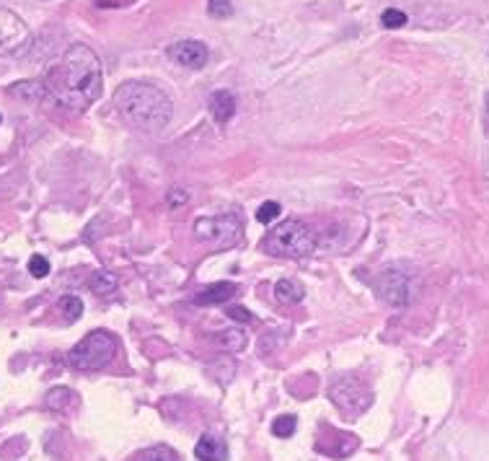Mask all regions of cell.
<instances>
[{"label": "cell", "instance_id": "26", "mask_svg": "<svg viewBox=\"0 0 489 461\" xmlns=\"http://www.w3.org/2000/svg\"><path fill=\"white\" fill-rule=\"evenodd\" d=\"M189 200V195L187 192H179V190H173V192H169V205H181V202H187Z\"/></svg>", "mask_w": 489, "mask_h": 461}, {"label": "cell", "instance_id": "24", "mask_svg": "<svg viewBox=\"0 0 489 461\" xmlns=\"http://www.w3.org/2000/svg\"><path fill=\"white\" fill-rule=\"evenodd\" d=\"M29 272L34 278H47L50 275V262L44 260L42 255H34L29 260Z\"/></svg>", "mask_w": 489, "mask_h": 461}, {"label": "cell", "instance_id": "23", "mask_svg": "<svg viewBox=\"0 0 489 461\" xmlns=\"http://www.w3.org/2000/svg\"><path fill=\"white\" fill-rule=\"evenodd\" d=\"M280 213H283V207H280V202H264L260 210H257V221L260 223H272V221H277L280 218Z\"/></svg>", "mask_w": 489, "mask_h": 461}, {"label": "cell", "instance_id": "11", "mask_svg": "<svg viewBox=\"0 0 489 461\" xmlns=\"http://www.w3.org/2000/svg\"><path fill=\"white\" fill-rule=\"evenodd\" d=\"M195 457L200 461H226L228 459V446L218 435H202L195 446Z\"/></svg>", "mask_w": 489, "mask_h": 461}, {"label": "cell", "instance_id": "2", "mask_svg": "<svg viewBox=\"0 0 489 461\" xmlns=\"http://www.w3.org/2000/svg\"><path fill=\"white\" fill-rule=\"evenodd\" d=\"M115 107L119 117L138 133H158L173 117L172 96L143 81H127L116 88Z\"/></svg>", "mask_w": 489, "mask_h": 461}, {"label": "cell", "instance_id": "10", "mask_svg": "<svg viewBox=\"0 0 489 461\" xmlns=\"http://www.w3.org/2000/svg\"><path fill=\"white\" fill-rule=\"evenodd\" d=\"M207 107H210V115L218 125H226L236 115V96L228 91H212Z\"/></svg>", "mask_w": 489, "mask_h": 461}, {"label": "cell", "instance_id": "9", "mask_svg": "<svg viewBox=\"0 0 489 461\" xmlns=\"http://www.w3.org/2000/svg\"><path fill=\"white\" fill-rule=\"evenodd\" d=\"M166 55L181 68L200 70L202 65L207 62V47L197 39H181V42H173L172 47L166 50Z\"/></svg>", "mask_w": 489, "mask_h": 461}, {"label": "cell", "instance_id": "4", "mask_svg": "<svg viewBox=\"0 0 489 461\" xmlns=\"http://www.w3.org/2000/svg\"><path fill=\"white\" fill-rule=\"evenodd\" d=\"M116 350H119V340L115 335L96 329L68 352V363L76 371H101L115 360Z\"/></svg>", "mask_w": 489, "mask_h": 461}, {"label": "cell", "instance_id": "6", "mask_svg": "<svg viewBox=\"0 0 489 461\" xmlns=\"http://www.w3.org/2000/svg\"><path fill=\"white\" fill-rule=\"evenodd\" d=\"M329 400L337 404V409L345 412L347 417H357L373 404V394L363 381L352 376H340L329 386Z\"/></svg>", "mask_w": 489, "mask_h": 461}, {"label": "cell", "instance_id": "17", "mask_svg": "<svg viewBox=\"0 0 489 461\" xmlns=\"http://www.w3.org/2000/svg\"><path fill=\"white\" fill-rule=\"evenodd\" d=\"M73 400H76V394H73L70 389H65V386H55V389L47 394L44 404H47L50 409H55V412H62L68 404H73Z\"/></svg>", "mask_w": 489, "mask_h": 461}, {"label": "cell", "instance_id": "25", "mask_svg": "<svg viewBox=\"0 0 489 461\" xmlns=\"http://www.w3.org/2000/svg\"><path fill=\"white\" fill-rule=\"evenodd\" d=\"M228 317L236 319V321H252V314H249V311H246L244 306H230Z\"/></svg>", "mask_w": 489, "mask_h": 461}, {"label": "cell", "instance_id": "20", "mask_svg": "<svg viewBox=\"0 0 489 461\" xmlns=\"http://www.w3.org/2000/svg\"><path fill=\"white\" fill-rule=\"evenodd\" d=\"M298 428V420H295V415H283V417H277L275 423H272V435L275 438H290L293 433Z\"/></svg>", "mask_w": 489, "mask_h": 461}, {"label": "cell", "instance_id": "22", "mask_svg": "<svg viewBox=\"0 0 489 461\" xmlns=\"http://www.w3.org/2000/svg\"><path fill=\"white\" fill-rule=\"evenodd\" d=\"M207 13L218 21L233 16V3L230 0H207Z\"/></svg>", "mask_w": 489, "mask_h": 461}, {"label": "cell", "instance_id": "12", "mask_svg": "<svg viewBox=\"0 0 489 461\" xmlns=\"http://www.w3.org/2000/svg\"><path fill=\"white\" fill-rule=\"evenodd\" d=\"M233 293H236V286H233V283H212V286H207V288L202 290L200 295L195 298V303H200V306L226 303Z\"/></svg>", "mask_w": 489, "mask_h": 461}, {"label": "cell", "instance_id": "13", "mask_svg": "<svg viewBox=\"0 0 489 461\" xmlns=\"http://www.w3.org/2000/svg\"><path fill=\"white\" fill-rule=\"evenodd\" d=\"M11 96H19L24 101H42L47 96V86L42 81H21V84H13L8 88Z\"/></svg>", "mask_w": 489, "mask_h": 461}, {"label": "cell", "instance_id": "21", "mask_svg": "<svg viewBox=\"0 0 489 461\" xmlns=\"http://www.w3.org/2000/svg\"><path fill=\"white\" fill-rule=\"evenodd\" d=\"M381 24H383L386 29H402L404 24H406V13L399 11V8H386V11L381 13Z\"/></svg>", "mask_w": 489, "mask_h": 461}, {"label": "cell", "instance_id": "1", "mask_svg": "<svg viewBox=\"0 0 489 461\" xmlns=\"http://www.w3.org/2000/svg\"><path fill=\"white\" fill-rule=\"evenodd\" d=\"M44 86L47 96H52V101H58L60 107L70 112H84L88 104H93L101 96L104 88L101 62L91 47L73 44L50 70Z\"/></svg>", "mask_w": 489, "mask_h": 461}, {"label": "cell", "instance_id": "27", "mask_svg": "<svg viewBox=\"0 0 489 461\" xmlns=\"http://www.w3.org/2000/svg\"><path fill=\"white\" fill-rule=\"evenodd\" d=\"M487 109H489V93H487Z\"/></svg>", "mask_w": 489, "mask_h": 461}, {"label": "cell", "instance_id": "15", "mask_svg": "<svg viewBox=\"0 0 489 461\" xmlns=\"http://www.w3.org/2000/svg\"><path fill=\"white\" fill-rule=\"evenodd\" d=\"M116 286H119V278H116L115 272H109V270H99L88 280V288L93 290L96 295H112Z\"/></svg>", "mask_w": 489, "mask_h": 461}, {"label": "cell", "instance_id": "16", "mask_svg": "<svg viewBox=\"0 0 489 461\" xmlns=\"http://www.w3.org/2000/svg\"><path fill=\"white\" fill-rule=\"evenodd\" d=\"M215 340H218V345L223 347V350H228V352H238V350L246 347V335L241 329H223V332L215 335Z\"/></svg>", "mask_w": 489, "mask_h": 461}, {"label": "cell", "instance_id": "8", "mask_svg": "<svg viewBox=\"0 0 489 461\" xmlns=\"http://www.w3.org/2000/svg\"><path fill=\"white\" fill-rule=\"evenodd\" d=\"M31 42V31L27 21L13 13L11 8H0V55H13L27 50Z\"/></svg>", "mask_w": 489, "mask_h": 461}, {"label": "cell", "instance_id": "18", "mask_svg": "<svg viewBox=\"0 0 489 461\" xmlns=\"http://www.w3.org/2000/svg\"><path fill=\"white\" fill-rule=\"evenodd\" d=\"M58 309L65 314L68 321H76V319L84 314V301L78 295H62L58 303Z\"/></svg>", "mask_w": 489, "mask_h": 461}, {"label": "cell", "instance_id": "3", "mask_svg": "<svg viewBox=\"0 0 489 461\" xmlns=\"http://www.w3.org/2000/svg\"><path fill=\"white\" fill-rule=\"evenodd\" d=\"M264 249L275 257H293V260L309 257L317 249V230L306 221L288 218L267 233Z\"/></svg>", "mask_w": 489, "mask_h": 461}, {"label": "cell", "instance_id": "14", "mask_svg": "<svg viewBox=\"0 0 489 461\" xmlns=\"http://www.w3.org/2000/svg\"><path fill=\"white\" fill-rule=\"evenodd\" d=\"M303 295H306V288L298 280H293V278H285V280H280L275 286V298L280 303H301Z\"/></svg>", "mask_w": 489, "mask_h": 461}, {"label": "cell", "instance_id": "7", "mask_svg": "<svg viewBox=\"0 0 489 461\" xmlns=\"http://www.w3.org/2000/svg\"><path fill=\"white\" fill-rule=\"evenodd\" d=\"M373 288L389 306H409L417 286H414L412 275L404 272L402 264H394V267H383L375 275Z\"/></svg>", "mask_w": 489, "mask_h": 461}, {"label": "cell", "instance_id": "5", "mask_svg": "<svg viewBox=\"0 0 489 461\" xmlns=\"http://www.w3.org/2000/svg\"><path fill=\"white\" fill-rule=\"evenodd\" d=\"M195 239L210 249H230L241 239V221L236 215H210L195 221Z\"/></svg>", "mask_w": 489, "mask_h": 461}, {"label": "cell", "instance_id": "19", "mask_svg": "<svg viewBox=\"0 0 489 461\" xmlns=\"http://www.w3.org/2000/svg\"><path fill=\"white\" fill-rule=\"evenodd\" d=\"M138 461H181L179 459V454L169 449V446H153V449H148L143 451Z\"/></svg>", "mask_w": 489, "mask_h": 461}]
</instances>
